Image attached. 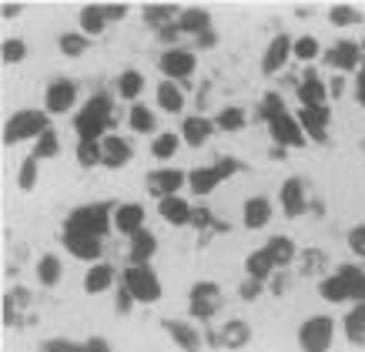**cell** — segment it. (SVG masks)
I'll return each instance as SVG.
<instances>
[{
  "label": "cell",
  "mask_w": 365,
  "mask_h": 352,
  "mask_svg": "<svg viewBox=\"0 0 365 352\" xmlns=\"http://www.w3.org/2000/svg\"><path fill=\"white\" fill-rule=\"evenodd\" d=\"M74 131L78 141H104L108 134H114V101L111 94H94L84 101V108L74 114Z\"/></svg>",
  "instance_id": "6da1fadb"
},
{
  "label": "cell",
  "mask_w": 365,
  "mask_h": 352,
  "mask_svg": "<svg viewBox=\"0 0 365 352\" xmlns=\"http://www.w3.org/2000/svg\"><path fill=\"white\" fill-rule=\"evenodd\" d=\"M44 131H51V114L44 108L14 111L11 118L4 121V144L14 148V144H21V141H37Z\"/></svg>",
  "instance_id": "7a4b0ae2"
},
{
  "label": "cell",
  "mask_w": 365,
  "mask_h": 352,
  "mask_svg": "<svg viewBox=\"0 0 365 352\" xmlns=\"http://www.w3.org/2000/svg\"><path fill=\"white\" fill-rule=\"evenodd\" d=\"M121 288L131 292L138 306H155L161 298V278L155 276L151 265H128L121 272Z\"/></svg>",
  "instance_id": "3957f363"
},
{
  "label": "cell",
  "mask_w": 365,
  "mask_h": 352,
  "mask_svg": "<svg viewBox=\"0 0 365 352\" xmlns=\"http://www.w3.org/2000/svg\"><path fill=\"white\" fill-rule=\"evenodd\" d=\"M114 225V211L111 205H81L67 215L64 231H81V235H94V238H104Z\"/></svg>",
  "instance_id": "277c9868"
},
{
  "label": "cell",
  "mask_w": 365,
  "mask_h": 352,
  "mask_svg": "<svg viewBox=\"0 0 365 352\" xmlns=\"http://www.w3.org/2000/svg\"><path fill=\"white\" fill-rule=\"evenodd\" d=\"M335 319L332 316H309L299 326V349L302 352H329L335 342Z\"/></svg>",
  "instance_id": "5b68a950"
},
{
  "label": "cell",
  "mask_w": 365,
  "mask_h": 352,
  "mask_svg": "<svg viewBox=\"0 0 365 352\" xmlns=\"http://www.w3.org/2000/svg\"><path fill=\"white\" fill-rule=\"evenodd\" d=\"M222 308V288L215 282H195L188 292V312L191 322H211Z\"/></svg>",
  "instance_id": "8992f818"
},
{
  "label": "cell",
  "mask_w": 365,
  "mask_h": 352,
  "mask_svg": "<svg viewBox=\"0 0 365 352\" xmlns=\"http://www.w3.org/2000/svg\"><path fill=\"white\" fill-rule=\"evenodd\" d=\"M195 67H198V57H195V51H188V47H168V51H161V57H158L161 77H165V81H175V84L195 77Z\"/></svg>",
  "instance_id": "52a82bcc"
},
{
  "label": "cell",
  "mask_w": 365,
  "mask_h": 352,
  "mask_svg": "<svg viewBox=\"0 0 365 352\" xmlns=\"http://www.w3.org/2000/svg\"><path fill=\"white\" fill-rule=\"evenodd\" d=\"M74 104H78V84L71 77H54L44 91V111L54 118V114L74 111Z\"/></svg>",
  "instance_id": "ba28073f"
},
{
  "label": "cell",
  "mask_w": 365,
  "mask_h": 352,
  "mask_svg": "<svg viewBox=\"0 0 365 352\" xmlns=\"http://www.w3.org/2000/svg\"><path fill=\"white\" fill-rule=\"evenodd\" d=\"M322 61H325L329 67H335V71H362L365 47L355 44V41H349V37H342V41H335V44L322 54Z\"/></svg>",
  "instance_id": "9c48e42d"
},
{
  "label": "cell",
  "mask_w": 365,
  "mask_h": 352,
  "mask_svg": "<svg viewBox=\"0 0 365 352\" xmlns=\"http://www.w3.org/2000/svg\"><path fill=\"white\" fill-rule=\"evenodd\" d=\"M268 134H272L275 148H302V144L309 141V138H305V131H302L299 118H295V114H288V111L268 121Z\"/></svg>",
  "instance_id": "30bf717a"
},
{
  "label": "cell",
  "mask_w": 365,
  "mask_h": 352,
  "mask_svg": "<svg viewBox=\"0 0 365 352\" xmlns=\"http://www.w3.org/2000/svg\"><path fill=\"white\" fill-rule=\"evenodd\" d=\"M185 185H188V175H185V171H178V168H168V165L155 168V171L148 175V191H151L158 201L175 198Z\"/></svg>",
  "instance_id": "8fae6325"
},
{
  "label": "cell",
  "mask_w": 365,
  "mask_h": 352,
  "mask_svg": "<svg viewBox=\"0 0 365 352\" xmlns=\"http://www.w3.org/2000/svg\"><path fill=\"white\" fill-rule=\"evenodd\" d=\"M278 205L285 218H302L309 208V195H305V181L302 178H285L282 191H278Z\"/></svg>",
  "instance_id": "7c38bea8"
},
{
  "label": "cell",
  "mask_w": 365,
  "mask_h": 352,
  "mask_svg": "<svg viewBox=\"0 0 365 352\" xmlns=\"http://www.w3.org/2000/svg\"><path fill=\"white\" fill-rule=\"evenodd\" d=\"M161 329L171 336V342H175L181 352H201V346H205V336H201V329L195 326V322L165 319V322H161Z\"/></svg>",
  "instance_id": "4fadbf2b"
},
{
  "label": "cell",
  "mask_w": 365,
  "mask_h": 352,
  "mask_svg": "<svg viewBox=\"0 0 365 352\" xmlns=\"http://www.w3.org/2000/svg\"><path fill=\"white\" fill-rule=\"evenodd\" d=\"M299 124L309 141L325 144L329 141V124H332V108H299Z\"/></svg>",
  "instance_id": "5bb4252c"
},
{
  "label": "cell",
  "mask_w": 365,
  "mask_h": 352,
  "mask_svg": "<svg viewBox=\"0 0 365 352\" xmlns=\"http://www.w3.org/2000/svg\"><path fill=\"white\" fill-rule=\"evenodd\" d=\"M292 47H295V41H292L288 34H275V37L268 41L265 54H262V74H278V71L288 64Z\"/></svg>",
  "instance_id": "9a60e30c"
},
{
  "label": "cell",
  "mask_w": 365,
  "mask_h": 352,
  "mask_svg": "<svg viewBox=\"0 0 365 352\" xmlns=\"http://www.w3.org/2000/svg\"><path fill=\"white\" fill-rule=\"evenodd\" d=\"M114 282H121V276L114 272L111 262H94V265H88V272H84V292H88V296L111 292Z\"/></svg>",
  "instance_id": "2e32d148"
},
{
  "label": "cell",
  "mask_w": 365,
  "mask_h": 352,
  "mask_svg": "<svg viewBox=\"0 0 365 352\" xmlns=\"http://www.w3.org/2000/svg\"><path fill=\"white\" fill-rule=\"evenodd\" d=\"M64 248L81 262H98L101 252H104V238L81 235V231H64Z\"/></svg>",
  "instance_id": "e0dca14e"
},
{
  "label": "cell",
  "mask_w": 365,
  "mask_h": 352,
  "mask_svg": "<svg viewBox=\"0 0 365 352\" xmlns=\"http://www.w3.org/2000/svg\"><path fill=\"white\" fill-rule=\"evenodd\" d=\"M299 104L302 108H329V84L312 67L305 71V77L299 84Z\"/></svg>",
  "instance_id": "ac0fdd59"
},
{
  "label": "cell",
  "mask_w": 365,
  "mask_h": 352,
  "mask_svg": "<svg viewBox=\"0 0 365 352\" xmlns=\"http://www.w3.org/2000/svg\"><path fill=\"white\" fill-rule=\"evenodd\" d=\"M272 215H275V205H272L265 195H255V198L245 201V208H242V225H245L248 231H262V228H268Z\"/></svg>",
  "instance_id": "d6986e66"
},
{
  "label": "cell",
  "mask_w": 365,
  "mask_h": 352,
  "mask_svg": "<svg viewBox=\"0 0 365 352\" xmlns=\"http://www.w3.org/2000/svg\"><path fill=\"white\" fill-rule=\"evenodd\" d=\"M101 151H104V161H101V165L111 168V171L124 168L134 158V148H131V141H128L124 134H108V138L101 141Z\"/></svg>",
  "instance_id": "ffe728a7"
},
{
  "label": "cell",
  "mask_w": 365,
  "mask_h": 352,
  "mask_svg": "<svg viewBox=\"0 0 365 352\" xmlns=\"http://www.w3.org/2000/svg\"><path fill=\"white\" fill-rule=\"evenodd\" d=\"M218 131L215 128V121L211 118H201V114H191V118H185L181 121V141L188 144V148H205V144L211 141V134Z\"/></svg>",
  "instance_id": "44dd1931"
},
{
  "label": "cell",
  "mask_w": 365,
  "mask_h": 352,
  "mask_svg": "<svg viewBox=\"0 0 365 352\" xmlns=\"http://www.w3.org/2000/svg\"><path fill=\"white\" fill-rule=\"evenodd\" d=\"M144 218H148V211H144V205H138V201H124V205H118L114 208V228L121 231V235H138V231H144Z\"/></svg>",
  "instance_id": "7402d4cb"
},
{
  "label": "cell",
  "mask_w": 365,
  "mask_h": 352,
  "mask_svg": "<svg viewBox=\"0 0 365 352\" xmlns=\"http://www.w3.org/2000/svg\"><path fill=\"white\" fill-rule=\"evenodd\" d=\"M211 339H215V346H225V349H245L252 342V326L245 319H228Z\"/></svg>",
  "instance_id": "603a6c76"
},
{
  "label": "cell",
  "mask_w": 365,
  "mask_h": 352,
  "mask_svg": "<svg viewBox=\"0 0 365 352\" xmlns=\"http://www.w3.org/2000/svg\"><path fill=\"white\" fill-rule=\"evenodd\" d=\"M158 215H161V221H168L171 228H185V225H191V221H195V208H191L181 195L158 201Z\"/></svg>",
  "instance_id": "cb8c5ba5"
},
{
  "label": "cell",
  "mask_w": 365,
  "mask_h": 352,
  "mask_svg": "<svg viewBox=\"0 0 365 352\" xmlns=\"http://www.w3.org/2000/svg\"><path fill=\"white\" fill-rule=\"evenodd\" d=\"M225 178H222V171L215 165H205V168H195V171H188V188H191V195L195 198H208L215 188L222 185Z\"/></svg>",
  "instance_id": "d4e9b609"
},
{
  "label": "cell",
  "mask_w": 365,
  "mask_h": 352,
  "mask_svg": "<svg viewBox=\"0 0 365 352\" xmlns=\"http://www.w3.org/2000/svg\"><path fill=\"white\" fill-rule=\"evenodd\" d=\"M155 252H158V238L148 228L128 238V265H148L155 258Z\"/></svg>",
  "instance_id": "484cf974"
},
{
  "label": "cell",
  "mask_w": 365,
  "mask_h": 352,
  "mask_svg": "<svg viewBox=\"0 0 365 352\" xmlns=\"http://www.w3.org/2000/svg\"><path fill=\"white\" fill-rule=\"evenodd\" d=\"M155 101H158V108L165 111V114H181V111H185V91H181V84L165 81V77L158 81Z\"/></svg>",
  "instance_id": "4316f807"
},
{
  "label": "cell",
  "mask_w": 365,
  "mask_h": 352,
  "mask_svg": "<svg viewBox=\"0 0 365 352\" xmlns=\"http://www.w3.org/2000/svg\"><path fill=\"white\" fill-rule=\"evenodd\" d=\"M78 24H81V34H88V37H101V34L108 31V11H104V4H88V7H81L78 14Z\"/></svg>",
  "instance_id": "83f0119b"
},
{
  "label": "cell",
  "mask_w": 365,
  "mask_h": 352,
  "mask_svg": "<svg viewBox=\"0 0 365 352\" xmlns=\"http://www.w3.org/2000/svg\"><path fill=\"white\" fill-rule=\"evenodd\" d=\"M175 27L181 34H195V37H201V34L211 31V14L205 11V7H185V11L178 14Z\"/></svg>",
  "instance_id": "f1b7e54d"
},
{
  "label": "cell",
  "mask_w": 365,
  "mask_h": 352,
  "mask_svg": "<svg viewBox=\"0 0 365 352\" xmlns=\"http://www.w3.org/2000/svg\"><path fill=\"white\" fill-rule=\"evenodd\" d=\"M265 252L272 255V262H275V268H288V265L299 258V245L292 242L288 235H272L265 242Z\"/></svg>",
  "instance_id": "f546056e"
},
{
  "label": "cell",
  "mask_w": 365,
  "mask_h": 352,
  "mask_svg": "<svg viewBox=\"0 0 365 352\" xmlns=\"http://www.w3.org/2000/svg\"><path fill=\"white\" fill-rule=\"evenodd\" d=\"M275 272H278V268H275V262H272V255H268L265 248H255V252H248V258H245V278L268 282Z\"/></svg>",
  "instance_id": "4dcf8cb0"
},
{
  "label": "cell",
  "mask_w": 365,
  "mask_h": 352,
  "mask_svg": "<svg viewBox=\"0 0 365 352\" xmlns=\"http://www.w3.org/2000/svg\"><path fill=\"white\" fill-rule=\"evenodd\" d=\"M339 276H342L345 288L352 296V306H365V268L362 265H352V262L339 265Z\"/></svg>",
  "instance_id": "1f68e13d"
},
{
  "label": "cell",
  "mask_w": 365,
  "mask_h": 352,
  "mask_svg": "<svg viewBox=\"0 0 365 352\" xmlns=\"http://www.w3.org/2000/svg\"><path fill=\"white\" fill-rule=\"evenodd\" d=\"M178 7L175 4H151V7H144V21H148V27H155V31H171L178 24Z\"/></svg>",
  "instance_id": "d6a6232c"
},
{
  "label": "cell",
  "mask_w": 365,
  "mask_h": 352,
  "mask_svg": "<svg viewBox=\"0 0 365 352\" xmlns=\"http://www.w3.org/2000/svg\"><path fill=\"white\" fill-rule=\"evenodd\" d=\"M342 332L352 346L365 349V306H352L349 312H345L342 316Z\"/></svg>",
  "instance_id": "836d02e7"
},
{
  "label": "cell",
  "mask_w": 365,
  "mask_h": 352,
  "mask_svg": "<svg viewBox=\"0 0 365 352\" xmlns=\"http://www.w3.org/2000/svg\"><path fill=\"white\" fill-rule=\"evenodd\" d=\"M128 128H131L134 134H151V138H155V128H158V121H155V111L148 108V104H141V101H138V104H131V108H128Z\"/></svg>",
  "instance_id": "e575fe53"
},
{
  "label": "cell",
  "mask_w": 365,
  "mask_h": 352,
  "mask_svg": "<svg viewBox=\"0 0 365 352\" xmlns=\"http://www.w3.org/2000/svg\"><path fill=\"white\" fill-rule=\"evenodd\" d=\"M319 296L325 298L329 306H345V302H352V296H349V288H345V282H342L339 272L319 278Z\"/></svg>",
  "instance_id": "d590c367"
},
{
  "label": "cell",
  "mask_w": 365,
  "mask_h": 352,
  "mask_svg": "<svg viewBox=\"0 0 365 352\" xmlns=\"http://www.w3.org/2000/svg\"><path fill=\"white\" fill-rule=\"evenodd\" d=\"M61 278H64V265H61V258L57 255H41V262H37V282L44 288H54L61 286Z\"/></svg>",
  "instance_id": "8d00e7d4"
},
{
  "label": "cell",
  "mask_w": 365,
  "mask_h": 352,
  "mask_svg": "<svg viewBox=\"0 0 365 352\" xmlns=\"http://www.w3.org/2000/svg\"><path fill=\"white\" fill-rule=\"evenodd\" d=\"M181 144H185V141H181V134H175V131H158L155 138H151V158H158V161H171Z\"/></svg>",
  "instance_id": "74e56055"
},
{
  "label": "cell",
  "mask_w": 365,
  "mask_h": 352,
  "mask_svg": "<svg viewBox=\"0 0 365 352\" xmlns=\"http://www.w3.org/2000/svg\"><path fill=\"white\" fill-rule=\"evenodd\" d=\"M141 94H144V74L141 71H121V77H118V98L138 104Z\"/></svg>",
  "instance_id": "f35d334b"
},
{
  "label": "cell",
  "mask_w": 365,
  "mask_h": 352,
  "mask_svg": "<svg viewBox=\"0 0 365 352\" xmlns=\"http://www.w3.org/2000/svg\"><path fill=\"white\" fill-rule=\"evenodd\" d=\"M245 124H248V114L242 108H235V104H228V108H222L215 114V128L218 131H242Z\"/></svg>",
  "instance_id": "ab89813d"
},
{
  "label": "cell",
  "mask_w": 365,
  "mask_h": 352,
  "mask_svg": "<svg viewBox=\"0 0 365 352\" xmlns=\"http://www.w3.org/2000/svg\"><path fill=\"white\" fill-rule=\"evenodd\" d=\"M57 47H61V54L64 57H81L91 47V37L88 34H81V31H67V34L57 37Z\"/></svg>",
  "instance_id": "60d3db41"
},
{
  "label": "cell",
  "mask_w": 365,
  "mask_h": 352,
  "mask_svg": "<svg viewBox=\"0 0 365 352\" xmlns=\"http://www.w3.org/2000/svg\"><path fill=\"white\" fill-rule=\"evenodd\" d=\"M292 57H295V61H302V64H312L315 57H322V44H319V37H312V34H302V37H295Z\"/></svg>",
  "instance_id": "b9f144b4"
},
{
  "label": "cell",
  "mask_w": 365,
  "mask_h": 352,
  "mask_svg": "<svg viewBox=\"0 0 365 352\" xmlns=\"http://www.w3.org/2000/svg\"><path fill=\"white\" fill-rule=\"evenodd\" d=\"M37 178H41V161H37L34 154H27L21 161V168H17V188H21V191H34Z\"/></svg>",
  "instance_id": "7bdbcfd3"
},
{
  "label": "cell",
  "mask_w": 365,
  "mask_h": 352,
  "mask_svg": "<svg viewBox=\"0 0 365 352\" xmlns=\"http://www.w3.org/2000/svg\"><path fill=\"white\" fill-rule=\"evenodd\" d=\"M34 158L37 161H44V158H54V154H61V138H57V131L51 128V131H44L37 141H34Z\"/></svg>",
  "instance_id": "ee69618b"
},
{
  "label": "cell",
  "mask_w": 365,
  "mask_h": 352,
  "mask_svg": "<svg viewBox=\"0 0 365 352\" xmlns=\"http://www.w3.org/2000/svg\"><path fill=\"white\" fill-rule=\"evenodd\" d=\"M329 21L335 27H352V24H362V11L349 7V4H335V7H329Z\"/></svg>",
  "instance_id": "f6af8a7d"
},
{
  "label": "cell",
  "mask_w": 365,
  "mask_h": 352,
  "mask_svg": "<svg viewBox=\"0 0 365 352\" xmlns=\"http://www.w3.org/2000/svg\"><path fill=\"white\" fill-rule=\"evenodd\" d=\"M78 165L81 168H98L104 161V151H101V141H78Z\"/></svg>",
  "instance_id": "bcb514c9"
},
{
  "label": "cell",
  "mask_w": 365,
  "mask_h": 352,
  "mask_svg": "<svg viewBox=\"0 0 365 352\" xmlns=\"http://www.w3.org/2000/svg\"><path fill=\"white\" fill-rule=\"evenodd\" d=\"M0 57H4V64H21L24 57H27V44H24L21 37H7L0 44Z\"/></svg>",
  "instance_id": "7dc6e473"
},
{
  "label": "cell",
  "mask_w": 365,
  "mask_h": 352,
  "mask_svg": "<svg viewBox=\"0 0 365 352\" xmlns=\"http://www.w3.org/2000/svg\"><path fill=\"white\" fill-rule=\"evenodd\" d=\"M278 114H285V101H282V94H265V98H262V118L272 121V118H278Z\"/></svg>",
  "instance_id": "c3c4849f"
},
{
  "label": "cell",
  "mask_w": 365,
  "mask_h": 352,
  "mask_svg": "<svg viewBox=\"0 0 365 352\" xmlns=\"http://www.w3.org/2000/svg\"><path fill=\"white\" fill-rule=\"evenodd\" d=\"M349 252L355 255V258H365V225H355V228H349Z\"/></svg>",
  "instance_id": "681fc988"
},
{
  "label": "cell",
  "mask_w": 365,
  "mask_h": 352,
  "mask_svg": "<svg viewBox=\"0 0 365 352\" xmlns=\"http://www.w3.org/2000/svg\"><path fill=\"white\" fill-rule=\"evenodd\" d=\"M302 258H305L302 272H305V276H315V272L322 268V262H325V252H319V248H309V252H302Z\"/></svg>",
  "instance_id": "f907efd6"
},
{
  "label": "cell",
  "mask_w": 365,
  "mask_h": 352,
  "mask_svg": "<svg viewBox=\"0 0 365 352\" xmlns=\"http://www.w3.org/2000/svg\"><path fill=\"white\" fill-rule=\"evenodd\" d=\"M41 352H84V346L67 342V339H51V342H44V349Z\"/></svg>",
  "instance_id": "816d5d0a"
},
{
  "label": "cell",
  "mask_w": 365,
  "mask_h": 352,
  "mask_svg": "<svg viewBox=\"0 0 365 352\" xmlns=\"http://www.w3.org/2000/svg\"><path fill=\"white\" fill-rule=\"evenodd\" d=\"M262 286H265V282H255V278H245L242 288H238V296H242L245 302H252V298L262 296Z\"/></svg>",
  "instance_id": "f5cc1de1"
},
{
  "label": "cell",
  "mask_w": 365,
  "mask_h": 352,
  "mask_svg": "<svg viewBox=\"0 0 365 352\" xmlns=\"http://www.w3.org/2000/svg\"><path fill=\"white\" fill-rule=\"evenodd\" d=\"M104 11H108V21L118 24V21H124V17H128V11H131V7H128V4H104Z\"/></svg>",
  "instance_id": "db71d44e"
},
{
  "label": "cell",
  "mask_w": 365,
  "mask_h": 352,
  "mask_svg": "<svg viewBox=\"0 0 365 352\" xmlns=\"http://www.w3.org/2000/svg\"><path fill=\"white\" fill-rule=\"evenodd\" d=\"M215 168H218V171H222V178L228 181V178L238 171V161H235V158H222V161H215Z\"/></svg>",
  "instance_id": "11a10c76"
},
{
  "label": "cell",
  "mask_w": 365,
  "mask_h": 352,
  "mask_svg": "<svg viewBox=\"0 0 365 352\" xmlns=\"http://www.w3.org/2000/svg\"><path fill=\"white\" fill-rule=\"evenodd\" d=\"M84 352H111V346H108V339H101V336H94V339L84 342Z\"/></svg>",
  "instance_id": "9f6ffc18"
},
{
  "label": "cell",
  "mask_w": 365,
  "mask_h": 352,
  "mask_svg": "<svg viewBox=\"0 0 365 352\" xmlns=\"http://www.w3.org/2000/svg\"><path fill=\"white\" fill-rule=\"evenodd\" d=\"M355 101L365 108V61H362V71H359V77H355Z\"/></svg>",
  "instance_id": "6f0895ef"
},
{
  "label": "cell",
  "mask_w": 365,
  "mask_h": 352,
  "mask_svg": "<svg viewBox=\"0 0 365 352\" xmlns=\"http://www.w3.org/2000/svg\"><path fill=\"white\" fill-rule=\"evenodd\" d=\"M134 306V298H131V292H124V288H118V308L121 312H128V308Z\"/></svg>",
  "instance_id": "680465c9"
},
{
  "label": "cell",
  "mask_w": 365,
  "mask_h": 352,
  "mask_svg": "<svg viewBox=\"0 0 365 352\" xmlns=\"http://www.w3.org/2000/svg\"><path fill=\"white\" fill-rule=\"evenodd\" d=\"M21 11H24L21 4H4V7H0V14H4V21H7V17H17Z\"/></svg>",
  "instance_id": "91938a15"
},
{
  "label": "cell",
  "mask_w": 365,
  "mask_h": 352,
  "mask_svg": "<svg viewBox=\"0 0 365 352\" xmlns=\"http://www.w3.org/2000/svg\"><path fill=\"white\" fill-rule=\"evenodd\" d=\"M198 44H201V47H211V44H215V34H211V31H208V34H201Z\"/></svg>",
  "instance_id": "94428289"
},
{
  "label": "cell",
  "mask_w": 365,
  "mask_h": 352,
  "mask_svg": "<svg viewBox=\"0 0 365 352\" xmlns=\"http://www.w3.org/2000/svg\"><path fill=\"white\" fill-rule=\"evenodd\" d=\"M362 47H365V44H362Z\"/></svg>",
  "instance_id": "6125c7cd"
}]
</instances>
